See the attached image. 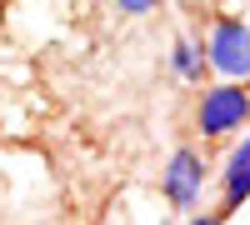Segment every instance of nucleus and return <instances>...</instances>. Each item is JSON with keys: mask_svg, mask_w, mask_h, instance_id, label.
Returning <instances> with one entry per match:
<instances>
[{"mask_svg": "<svg viewBox=\"0 0 250 225\" xmlns=\"http://www.w3.org/2000/svg\"><path fill=\"white\" fill-rule=\"evenodd\" d=\"M205 65L220 80H250V20L240 15H215L210 30H205Z\"/></svg>", "mask_w": 250, "mask_h": 225, "instance_id": "obj_1", "label": "nucleus"}, {"mask_svg": "<svg viewBox=\"0 0 250 225\" xmlns=\"http://www.w3.org/2000/svg\"><path fill=\"white\" fill-rule=\"evenodd\" d=\"M205 185H210V165H205V155L195 145H175L170 160H165V170H160V195L170 200L175 210H195L200 195H205Z\"/></svg>", "mask_w": 250, "mask_h": 225, "instance_id": "obj_3", "label": "nucleus"}, {"mask_svg": "<svg viewBox=\"0 0 250 225\" xmlns=\"http://www.w3.org/2000/svg\"><path fill=\"white\" fill-rule=\"evenodd\" d=\"M110 5H115L120 15H150V10L160 5V0H110Z\"/></svg>", "mask_w": 250, "mask_h": 225, "instance_id": "obj_6", "label": "nucleus"}, {"mask_svg": "<svg viewBox=\"0 0 250 225\" xmlns=\"http://www.w3.org/2000/svg\"><path fill=\"white\" fill-rule=\"evenodd\" d=\"M170 70L185 80V85H200V75L210 70V65H205V50L195 45V40H185V35H180L175 45H170Z\"/></svg>", "mask_w": 250, "mask_h": 225, "instance_id": "obj_5", "label": "nucleus"}, {"mask_svg": "<svg viewBox=\"0 0 250 225\" xmlns=\"http://www.w3.org/2000/svg\"><path fill=\"white\" fill-rule=\"evenodd\" d=\"M245 120H250V90L240 85V80H220V85H210L200 95V105H195L200 140H225V135H235Z\"/></svg>", "mask_w": 250, "mask_h": 225, "instance_id": "obj_2", "label": "nucleus"}, {"mask_svg": "<svg viewBox=\"0 0 250 225\" xmlns=\"http://www.w3.org/2000/svg\"><path fill=\"white\" fill-rule=\"evenodd\" d=\"M185 225H225V220H220L215 210H195V215H190V220H185Z\"/></svg>", "mask_w": 250, "mask_h": 225, "instance_id": "obj_7", "label": "nucleus"}, {"mask_svg": "<svg viewBox=\"0 0 250 225\" xmlns=\"http://www.w3.org/2000/svg\"><path fill=\"white\" fill-rule=\"evenodd\" d=\"M250 200V135H240V145H230V155H225L220 165V220L235 215L240 205Z\"/></svg>", "mask_w": 250, "mask_h": 225, "instance_id": "obj_4", "label": "nucleus"}]
</instances>
